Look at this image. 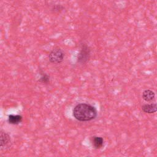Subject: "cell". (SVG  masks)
Returning a JSON list of instances; mask_svg holds the SVG:
<instances>
[{
	"label": "cell",
	"instance_id": "obj_3",
	"mask_svg": "<svg viewBox=\"0 0 157 157\" xmlns=\"http://www.w3.org/2000/svg\"><path fill=\"white\" fill-rule=\"evenodd\" d=\"M64 58V53L58 47L53 48L48 55L49 61L53 64H59L61 63Z\"/></svg>",
	"mask_w": 157,
	"mask_h": 157
},
{
	"label": "cell",
	"instance_id": "obj_4",
	"mask_svg": "<svg viewBox=\"0 0 157 157\" xmlns=\"http://www.w3.org/2000/svg\"><path fill=\"white\" fill-rule=\"evenodd\" d=\"M142 110L146 113H154L157 112V104H146L142 106Z\"/></svg>",
	"mask_w": 157,
	"mask_h": 157
},
{
	"label": "cell",
	"instance_id": "obj_8",
	"mask_svg": "<svg viewBox=\"0 0 157 157\" xmlns=\"http://www.w3.org/2000/svg\"><path fill=\"white\" fill-rule=\"evenodd\" d=\"M23 117L20 115H10L8 117V122L12 124H18L22 121Z\"/></svg>",
	"mask_w": 157,
	"mask_h": 157
},
{
	"label": "cell",
	"instance_id": "obj_7",
	"mask_svg": "<svg viewBox=\"0 0 157 157\" xmlns=\"http://www.w3.org/2000/svg\"><path fill=\"white\" fill-rule=\"evenodd\" d=\"M92 144L96 149H99L104 145V139L99 136H94L92 138Z\"/></svg>",
	"mask_w": 157,
	"mask_h": 157
},
{
	"label": "cell",
	"instance_id": "obj_1",
	"mask_svg": "<svg viewBox=\"0 0 157 157\" xmlns=\"http://www.w3.org/2000/svg\"><path fill=\"white\" fill-rule=\"evenodd\" d=\"M72 115L78 121H89L96 118L98 112L96 108L91 104L80 103L74 107Z\"/></svg>",
	"mask_w": 157,
	"mask_h": 157
},
{
	"label": "cell",
	"instance_id": "obj_5",
	"mask_svg": "<svg viewBox=\"0 0 157 157\" xmlns=\"http://www.w3.org/2000/svg\"><path fill=\"white\" fill-rule=\"evenodd\" d=\"M11 141L10 136L6 132L1 131L0 134V142L1 148L7 146Z\"/></svg>",
	"mask_w": 157,
	"mask_h": 157
},
{
	"label": "cell",
	"instance_id": "obj_6",
	"mask_svg": "<svg viewBox=\"0 0 157 157\" xmlns=\"http://www.w3.org/2000/svg\"><path fill=\"white\" fill-rule=\"evenodd\" d=\"M155 96V93L153 91L147 89L143 91L142 93V98L144 101L147 102H150L152 101Z\"/></svg>",
	"mask_w": 157,
	"mask_h": 157
},
{
	"label": "cell",
	"instance_id": "obj_9",
	"mask_svg": "<svg viewBox=\"0 0 157 157\" xmlns=\"http://www.w3.org/2000/svg\"><path fill=\"white\" fill-rule=\"evenodd\" d=\"M39 82L43 84H48L50 82V77L48 74L45 73H41L40 77L39 80Z\"/></svg>",
	"mask_w": 157,
	"mask_h": 157
},
{
	"label": "cell",
	"instance_id": "obj_2",
	"mask_svg": "<svg viewBox=\"0 0 157 157\" xmlns=\"http://www.w3.org/2000/svg\"><path fill=\"white\" fill-rule=\"evenodd\" d=\"M91 50L86 44H82L80 50L77 55V62L80 64H85L87 63L90 58Z\"/></svg>",
	"mask_w": 157,
	"mask_h": 157
}]
</instances>
